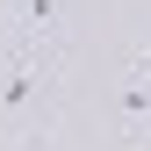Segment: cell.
Masks as SVG:
<instances>
[{
    "label": "cell",
    "instance_id": "obj_1",
    "mask_svg": "<svg viewBox=\"0 0 151 151\" xmlns=\"http://www.w3.org/2000/svg\"><path fill=\"white\" fill-rule=\"evenodd\" d=\"M122 108H129V129H144V115H151V58L129 72V101Z\"/></svg>",
    "mask_w": 151,
    "mask_h": 151
}]
</instances>
